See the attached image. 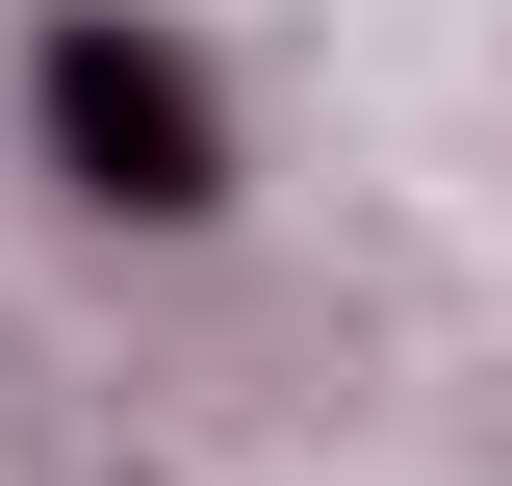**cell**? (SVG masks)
I'll return each instance as SVG.
<instances>
[{"label":"cell","instance_id":"cell-1","mask_svg":"<svg viewBox=\"0 0 512 486\" xmlns=\"http://www.w3.org/2000/svg\"><path fill=\"white\" fill-rule=\"evenodd\" d=\"M26 128H52V180L128 205V231H205V205H231V103H205L180 26H128V0H77L52 52H26Z\"/></svg>","mask_w":512,"mask_h":486}]
</instances>
